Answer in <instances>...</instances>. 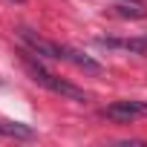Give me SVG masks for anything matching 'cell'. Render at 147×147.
I'll return each mask as SVG.
<instances>
[{
	"label": "cell",
	"instance_id": "5b68a950",
	"mask_svg": "<svg viewBox=\"0 0 147 147\" xmlns=\"http://www.w3.org/2000/svg\"><path fill=\"white\" fill-rule=\"evenodd\" d=\"M95 43L107 46V49H124L133 55H147V35H141V38H95Z\"/></svg>",
	"mask_w": 147,
	"mask_h": 147
},
{
	"label": "cell",
	"instance_id": "52a82bcc",
	"mask_svg": "<svg viewBox=\"0 0 147 147\" xmlns=\"http://www.w3.org/2000/svg\"><path fill=\"white\" fill-rule=\"evenodd\" d=\"M0 136L6 138H35V130L20 121H0Z\"/></svg>",
	"mask_w": 147,
	"mask_h": 147
},
{
	"label": "cell",
	"instance_id": "ba28073f",
	"mask_svg": "<svg viewBox=\"0 0 147 147\" xmlns=\"http://www.w3.org/2000/svg\"><path fill=\"white\" fill-rule=\"evenodd\" d=\"M12 3H23V0H12Z\"/></svg>",
	"mask_w": 147,
	"mask_h": 147
},
{
	"label": "cell",
	"instance_id": "277c9868",
	"mask_svg": "<svg viewBox=\"0 0 147 147\" xmlns=\"http://www.w3.org/2000/svg\"><path fill=\"white\" fill-rule=\"evenodd\" d=\"M18 38H20L35 55H40V58H46V61H58V58H55V40H46V38H40L38 32H32V29H26V26H18Z\"/></svg>",
	"mask_w": 147,
	"mask_h": 147
},
{
	"label": "cell",
	"instance_id": "6da1fadb",
	"mask_svg": "<svg viewBox=\"0 0 147 147\" xmlns=\"http://www.w3.org/2000/svg\"><path fill=\"white\" fill-rule=\"evenodd\" d=\"M20 61H23V66H26V72H29V78H32L38 87H43V90H49V92H55V95H61V98L78 101V104H84V101L90 98L81 87H75V84L63 81L61 75L49 72V69L43 66V58H40V55H35L32 49H20Z\"/></svg>",
	"mask_w": 147,
	"mask_h": 147
},
{
	"label": "cell",
	"instance_id": "3957f363",
	"mask_svg": "<svg viewBox=\"0 0 147 147\" xmlns=\"http://www.w3.org/2000/svg\"><path fill=\"white\" fill-rule=\"evenodd\" d=\"M55 58L72 63L75 69L87 72V75H101V72H104V66H101L98 61H92L90 55H84V52H78V49H72V46H66V43H55Z\"/></svg>",
	"mask_w": 147,
	"mask_h": 147
},
{
	"label": "cell",
	"instance_id": "7a4b0ae2",
	"mask_svg": "<svg viewBox=\"0 0 147 147\" xmlns=\"http://www.w3.org/2000/svg\"><path fill=\"white\" fill-rule=\"evenodd\" d=\"M104 118L115 121V124H130L136 118H147V101H138V98H121V101H113L101 110Z\"/></svg>",
	"mask_w": 147,
	"mask_h": 147
},
{
	"label": "cell",
	"instance_id": "8992f818",
	"mask_svg": "<svg viewBox=\"0 0 147 147\" xmlns=\"http://www.w3.org/2000/svg\"><path fill=\"white\" fill-rule=\"evenodd\" d=\"M113 12H115L118 18H133V20L147 18V6H144V3H138V0H121V3H115V6H113Z\"/></svg>",
	"mask_w": 147,
	"mask_h": 147
}]
</instances>
